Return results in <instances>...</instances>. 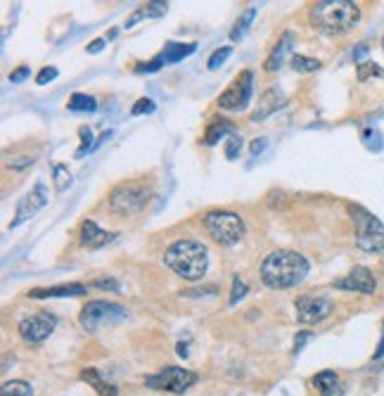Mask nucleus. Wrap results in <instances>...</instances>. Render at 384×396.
<instances>
[{"mask_svg":"<svg viewBox=\"0 0 384 396\" xmlns=\"http://www.w3.org/2000/svg\"><path fill=\"white\" fill-rule=\"evenodd\" d=\"M308 261L306 256L292 249H278L271 251L261 261V280L271 290H289L296 287L303 278L308 276Z\"/></svg>","mask_w":384,"mask_h":396,"instance_id":"nucleus-1","label":"nucleus"},{"mask_svg":"<svg viewBox=\"0 0 384 396\" xmlns=\"http://www.w3.org/2000/svg\"><path fill=\"white\" fill-rule=\"evenodd\" d=\"M164 266L183 280H202L209 266V251L197 240H176L164 251Z\"/></svg>","mask_w":384,"mask_h":396,"instance_id":"nucleus-2","label":"nucleus"},{"mask_svg":"<svg viewBox=\"0 0 384 396\" xmlns=\"http://www.w3.org/2000/svg\"><path fill=\"white\" fill-rule=\"evenodd\" d=\"M360 19V7L353 0H321L311 7V24L328 36L351 31Z\"/></svg>","mask_w":384,"mask_h":396,"instance_id":"nucleus-3","label":"nucleus"},{"mask_svg":"<svg viewBox=\"0 0 384 396\" xmlns=\"http://www.w3.org/2000/svg\"><path fill=\"white\" fill-rule=\"evenodd\" d=\"M349 212H351L353 226H356L358 249L368 251V254L384 251V223L380 219H375L370 212H365V209L358 204H351Z\"/></svg>","mask_w":384,"mask_h":396,"instance_id":"nucleus-4","label":"nucleus"},{"mask_svg":"<svg viewBox=\"0 0 384 396\" xmlns=\"http://www.w3.org/2000/svg\"><path fill=\"white\" fill-rule=\"evenodd\" d=\"M204 228L216 242L226 244V247L240 242L244 235V221L235 212H226V209H214V212H209L204 216Z\"/></svg>","mask_w":384,"mask_h":396,"instance_id":"nucleus-5","label":"nucleus"},{"mask_svg":"<svg viewBox=\"0 0 384 396\" xmlns=\"http://www.w3.org/2000/svg\"><path fill=\"white\" fill-rule=\"evenodd\" d=\"M126 308L119 304H110V301H88L81 313H78V323L85 333H98L100 328H110L117 323L126 321Z\"/></svg>","mask_w":384,"mask_h":396,"instance_id":"nucleus-6","label":"nucleus"},{"mask_svg":"<svg viewBox=\"0 0 384 396\" xmlns=\"http://www.w3.org/2000/svg\"><path fill=\"white\" fill-rule=\"evenodd\" d=\"M150 202V188L145 183L130 181L121 183L112 190L110 195V209L119 216H133L137 212H142Z\"/></svg>","mask_w":384,"mask_h":396,"instance_id":"nucleus-7","label":"nucleus"},{"mask_svg":"<svg viewBox=\"0 0 384 396\" xmlns=\"http://www.w3.org/2000/svg\"><path fill=\"white\" fill-rule=\"evenodd\" d=\"M197 372L178 368V365H169V368L155 372V375L145 377V387L157 392H169V394H183L190 390L192 385H197Z\"/></svg>","mask_w":384,"mask_h":396,"instance_id":"nucleus-8","label":"nucleus"},{"mask_svg":"<svg viewBox=\"0 0 384 396\" xmlns=\"http://www.w3.org/2000/svg\"><path fill=\"white\" fill-rule=\"evenodd\" d=\"M251 88H254V74H251L249 69H244L242 74H237L235 81L221 93L219 107L228 112H242L251 100Z\"/></svg>","mask_w":384,"mask_h":396,"instance_id":"nucleus-9","label":"nucleus"},{"mask_svg":"<svg viewBox=\"0 0 384 396\" xmlns=\"http://www.w3.org/2000/svg\"><path fill=\"white\" fill-rule=\"evenodd\" d=\"M294 308H296V321L303 323V325H316V323L325 321L335 311V304H332V299L321 297V294H301L294 301Z\"/></svg>","mask_w":384,"mask_h":396,"instance_id":"nucleus-10","label":"nucleus"},{"mask_svg":"<svg viewBox=\"0 0 384 396\" xmlns=\"http://www.w3.org/2000/svg\"><path fill=\"white\" fill-rule=\"evenodd\" d=\"M55 316H50L48 311H41V313H33V316H26V318L19 321V335L21 340L28 342V344H41L46 342L50 335L55 333Z\"/></svg>","mask_w":384,"mask_h":396,"instance_id":"nucleus-11","label":"nucleus"},{"mask_svg":"<svg viewBox=\"0 0 384 396\" xmlns=\"http://www.w3.org/2000/svg\"><path fill=\"white\" fill-rule=\"evenodd\" d=\"M46 204H48V190H46V185H43V183H36V188H33L31 192H28V195H24V197L19 199V204H17V216L12 219L10 228H17V226H21L24 221L33 219V216L38 214Z\"/></svg>","mask_w":384,"mask_h":396,"instance_id":"nucleus-12","label":"nucleus"},{"mask_svg":"<svg viewBox=\"0 0 384 396\" xmlns=\"http://www.w3.org/2000/svg\"><path fill=\"white\" fill-rule=\"evenodd\" d=\"M335 287L337 290H344V292L373 294L375 290H378V283H375V276L365 269V266H356V269H351V273L346 278H339Z\"/></svg>","mask_w":384,"mask_h":396,"instance_id":"nucleus-13","label":"nucleus"},{"mask_svg":"<svg viewBox=\"0 0 384 396\" xmlns=\"http://www.w3.org/2000/svg\"><path fill=\"white\" fill-rule=\"evenodd\" d=\"M194 53V43H187V46H183V43H176V41H169L164 46V50L159 53L155 60H152V64H137L135 71H155L159 67H164V64H173V62H180L183 57L192 55Z\"/></svg>","mask_w":384,"mask_h":396,"instance_id":"nucleus-14","label":"nucleus"},{"mask_svg":"<svg viewBox=\"0 0 384 396\" xmlns=\"http://www.w3.org/2000/svg\"><path fill=\"white\" fill-rule=\"evenodd\" d=\"M81 244L88 249H100L105 247V244H110L114 237H117V233H107V230H103L98 226L95 221H83L81 223Z\"/></svg>","mask_w":384,"mask_h":396,"instance_id":"nucleus-15","label":"nucleus"},{"mask_svg":"<svg viewBox=\"0 0 384 396\" xmlns=\"http://www.w3.org/2000/svg\"><path fill=\"white\" fill-rule=\"evenodd\" d=\"M313 390L321 396H344V382L335 370H323L311 380Z\"/></svg>","mask_w":384,"mask_h":396,"instance_id":"nucleus-16","label":"nucleus"},{"mask_svg":"<svg viewBox=\"0 0 384 396\" xmlns=\"http://www.w3.org/2000/svg\"><path fill=\"white\" fill-rule=\"evenodd\" d=\"M292 41H294V33L292 31H285L282 33V38L278 41V46L273 48V53L268 55V60L264 64V69L268 71V74H273V71H278L282 67V62H285L287 53L292 50Z\"/></svg>","mask_w":384,"mask_h":396,"instance_id":"nucleus-17","label":"nucleus"},{"mask_svg":"<svg viewBox=\"0 0 384 396\" xmlns=\"http://www.w3.org/2000/svg\"><path fill=\"white\" fill-rule=\"evenodd\" d=\"M88 294V285L74 283V285H60V287H48V290H31L28 297L33 299H48V297H83Z\"/></svg>","mask_w":384,"mask_h":396,"instance_id":"nucleus-18","label":"nucleus"},{"mask_svg":"<svg viewBox=\"0 0 384 396\" xmlns=\"http://www.w3.org/2000/svg\"><path fill=\"white\" fill-rule=\"evenodd\" d=\"M81 380H83V382L93 385V390H95L100 396H117V394H119L117 387L110 385V382H105L103 375H100V372H98L95 368H85V370L81 372Z\"/></svg>","mask_w":384,"mask_h":396,"instance_id":"nucleus-19","label":"nucleus"},{"mask_svg":"<svg viewBox=\"0 0 384 396\" xmlns=\"http://www.w3.org/2000/svg\"><path fill=\"white\" fill-rule=\"evenodd\" d=\"M230 133H233V128H230L226 119H214L204 131V142L207 145H216L221 138H226V135H230Z\"/></svg>","mask_w":384,"mask_h":396,"instance_id":"nucleus-20","label":"nucleus"},{"mask_svg":"<svg viewBox=\"0 0 384 396\" xmlns=\"http://www.w3.org/2000/svg\"><path fill=\"white\" fill-rule=\"evenodd\" d=\"M162 14H166V3H145L142 7H137V10L130 14V19L126 21V28L135 26V21L142 17H162Z\"/></svg>","mask_w":384,"mask_h":396,"instance_id":"nucleus-21","label":"nucleus"},{"mask_svg":"<svg viewBox=\"0 0 384 396\" xmlns=\"http://www.w3.org/2000/svg\"><path fill=\"white\" fill-rule=\"evenodd\" d=\"M69 112H95L98 110V100L93 95H85V93H74L67 103Z\"/></svg>","mask_w":384,"mask_h":396,"instance_id":"nucleus-22","label":"nucleus"},{"mask_svg":"<svg viewBox=\"0 0 384 396\" xmlns=\"http://www.w3.org/2000/svg\"><path fill=\"white\" fill-rule=\"evenodd\" d=\"M275 95H278V90H266V93H264V98H261V105H264V107L251 114V121H264V119L268 117V114L275 112L278 107L285 105V100H280V103H271V100H273Z\"/></svg>","mask_w":384,"mask_h":396,"instance_id":"nucleus-23","label":"nucleus"},{"mask_svg":"<svg viewBox=\"0 0 384 396\" xmlns=\"http://www.w3.org/2000/svg\"><path fill=\"white\" fill-rule=\"evenodd\" d=\"M254 17H256V7L251 5V7H247V10H244L242 17L237 19L235 28H233V31H230V41H240L242 36L249 31V26H251V21H254Z\"/></svg>","mask_w":384,"mask_h":396,"instance_id":"nucleus-24","label":"nucleus"},{"mask_svg":"<svg viewBox=\"0 0 384 396\" xmlns=\"http://www.w3.org/2000/svg\"><path fill=\"white\" fill-rule=\"evenodd\" d=\"M0 396H33V390L24 380H7L0 390Z\"/></svg>","mask_w":384,"mask_h":396,"instance_id":"nucleus-25","label":"nucleus"},{"mask_svg":"<svg viewBox=\"0 0 384 396\" xmlns=\"http://www.w3.org/2000/svg\"><path fill=\"white\" fill-rule=\"evenodd\" d=\"M289 62H292V69L301 71V74H308V71L321 69V62L313 60V57H306V55H292L289 57Z\"/></svg>","mask_w":384,"mask_h":396,"instance_id":"nucleus-26","label":"nucleus"},{"mask_svg":"<svg viewBox=\"0 0 384 396\" xmlns=\"http://www.w3.org/2000/svg\"><path fill=\"white\" fill-rule=\"evenodd\" d=\"M53 181H55V190L57 192H64L71 185V174H69V169L64 167V164H55V167H53Z\"/></svg>","mask_w":384,"mask_h":396,"instance_id":"nucleus-27","label":"nucleus"},{"mask_svg":"<svg viewBox=\"0 0 384 396\" xmlns=\"http://www.w3.org/2000/svg\"><path fill=\"white\" fill-rule=\"evenodd\" d=\"M370 76H384V69H380L378 64L370 60L358 62V81H368Z\"/></svg>","mask_w":384,"mask_h":396,"instance_id":"nucleus-28","label":"nucleus"},{"mask_svg":"<svg viewBox=\"0 0 384 396\" xmlns=\"http://www.w3.org/2000/svg\"><path fill=\"white\" fill-rule=\"evenodd\" d=\"M230 53H233V48H230V46H226V48H219V50H216V53L212 55V57H209V62H207V67L209 69H219L221 67V64L223 62H226L228 60V57H230Z\"/></svg>","mask_w":384,"mask_h":396,"instance_id":"nucleus-29","label":"nucleus"},{"mask_svg":"<svg viewBox=\"0 0 384 396\" xmlns=\"http://www.w3.org/2000/svg\"><path fill=\"white\" fill-rule=\"evenodd\" d=\"M240 150H242V138L237 133H230L228 140H226V157L228 160H237Z\"/></svg>","mask_w":384,"mask_h":396,"instance_id":"nucleus-30","label":"nucleus"},{"mask_svg":"<svg viewBox=\"0 0 384 396\" xmlns=\"http://www.w3.org/2000/svg\"><path fill=\"white\" fill-rule=\"evenodd\" d=\"M244 294H247V285H244L240 278H233V292H230V301H228V304L235 306L237 301L244 297Z\"/></svg>","mask_w":384,"mask_h":396,"instance_id":"nucleus-31","label":"nucleus"},{"mask_svg":"<svg viewBox=\"0 0 384 396\" xmlns=\"http://www.w3.org/2000/svg\"><path fill=\"white\" fill-rule=\"evenodd\" d=\"M93 287H100V290H110V292H119V283L114 278H98L90 283Z\"/></svg>","mask_w":384,"mask_h":396,"instance_id":"nucleus-32","label":"nucleus"},{"mask_svg":"<svg viewBox=\"0 0 384 396\" xmlns=\"http://www.w3.org/2000/svg\"><path fill=\"white\" fill-rule=\"evenodd\" d=\"M78 133H81V147L76 150V157H78V160H81L85 150L90 147V140H93V131H90V128H85V126H83V128H81V131H78Z\"/></svg>","mask_w":384,"mask_h":396,"instance_id":"nucleus-33","label":"nucleus"},{"mask_svg":"<svg viewBox=\"0 0 384 396\" xmlns=\"http://www.w3.org/2000/svg\"><path fill=\"white\" fill-rule=\"evenodd\" d=\"M53 78H57V69H55V67H43V69L38 71V76H36V83H38V85H46V83L53 81Z\"/></svg>","mask_w":384,"mask_h":396,"instance_id":"nucleus-34","label":"nucleus"},{"mask_svg":"<svg viewBox=\"0 0 384 396\" xmlns=\"http://www.w3.org/2000/svg\"><path fill=\"white\" fill-rule=\"evenodd\" d=\"M155 110V103H152L150 98H140L137 103L133 105V110H130V114H142V112H152Z\"/></svg>","mask_w":384,"mask_h":396,"instance_id":"nucleus-35","label":"nucleus"},{"mask_svg":"<svg viewBox=\"0 0 384 396\" xmlns=\"http://www.w3.org/2000/svg\"><path fill=\"white\" fill-rule=\"evenodd\" d=\"M28 74H31V71H28V67H19V69H14L12 74H10V81L12 83H21Z\"/></svg>","mask_w":384,"mask_h":396,"instance_id":"nucleus-36","label":"nucleus"},{"mask_svg":"<svg viewBox=\"0 0 384 396\" xmlns=\"http://www.w3.org/2000/svg\"><path fill=\"white\" fill-rule=\"evenodd\" d=\"M311 340V333H299V337L294 340V354H299V351L303 349V342Z\"/></svg>","mask_w":384,"mask_h":396,"instance_id":"nucleus-37","label":"nucleus"},{"mask_svg":"<svg viewBox=\"0 0 384 396\" xmlns=\"http://www.w3.org/2000/svg\"><path fill=\"white\" fill-rule=\"evenodd\" d=\"M266 145H268L266 138H256L254 142H251V155H261L266 150Z\"/></svg>","mask_w":384,"mask_h":396,"instance_id":"nucleus-38","label":"nucleus"},{"mask_svg":"<svg viewBox=\"0 0 384 396\" xmlns=\"http://www.w3.org/2000/svg\"><path fill=\"white\" fill-rule=\"evenodd\" d=\"M103 48H105V38H95V41H93L90 46H88V53L95 55V53H100Z\"/></svg>","mask_w":384,"mask_h":396,"instance_id":"nucleus-39","label":"nucleus"},{"mask_svg":"<svg viewBox=\"0 0 384 396\" xmlns=\"http://www.w3.org/2000/svg\"><path fill=\"white\" fill-rule=\"evenodd\" d=\"M384 356V337H382V342H380V349L375 351V358H382Z\"/></svg>","mask_w":384,"mask_h":396,"instance_id":"nucleus-40","label":"nucleus"}]
</instances>
